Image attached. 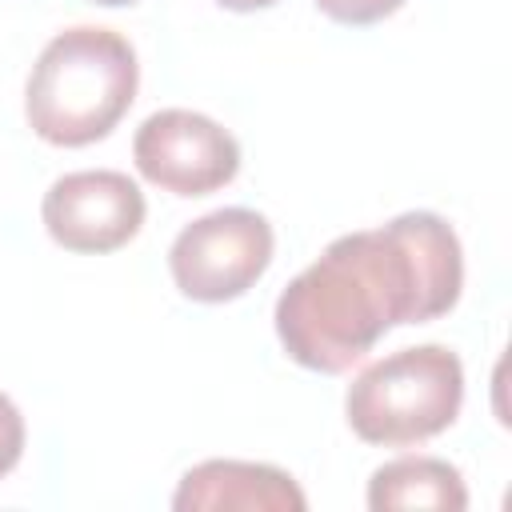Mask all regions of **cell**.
Returning a JSON list of instances; mask_svg holds the SVG:
<instances>
[{
	"label": "cell",
	"instance_id": "obj_1",
	"mask_svg": "<svg viewBox=\"0 0 512 512\" xmlns=\"http://www.w3.org/2000/svg\"><path fill=\"white\" fill-rule=\"evenodd\" d=\"M464 252L436 212H400L336 236L276 300V336L308 372H348L396 324H428L456 308Z\"/></svg>",
	"mask_w": 512,
	"mask_h": 512
},
{
	"label": "cell",
	"instance_id": "obj_2",
	"mask_svg": "<svg viewBox=\"0 0 512 512\" xmlns=\"http://www.w3.org/2000/svg\"><path fill=\"white\" fill-rule=\"evenodd\" d=\"M136 48L96 24L64 28L36 56L24 84L28 128L56 148L104 140L136 100Z\"/></svg>",
	"mask_w": 512,
	"mask_h": 512
},
{
	"label": "cell",
	"instance_id": "obj_3",
	"mask_svg": "<svg viewBox=\"0 0 512 512\" xmlns=\"http://www.w3.org/2000/svg\"><path fill=\"white\" fill-rule=\"evenodd\" d=\"M464 404V364L444 344L400 348L372 360L344 396L348 428L364 444L412 448L456 424Z\"/></svg>",
	"mask_w": 512,
	"mask_h": 512
},
{
	"label": "cell",
	"instance_id": "obj_4",
	"mask_svg": "<svg viewBox=\"0 0 512 512\" xmlns=\"http://www.w3.org/2000/svg\"><path fill=\"white\" fill-rule=\"evenodd\" d=\"M272 224L252 208H216L180 228L168 248L176 288L196 304L244 296L272 264Z\"/></svg>",
	"mask_w": 512,
	"mask_h": 512
},
{
	"label": "cell",
	"instance_id": "obj_5",
	"mask_svg": "<svg viewBox=\"0 0 512 512\" xmlns=\"http://www.w3.org/2000/svg\"><path fill=\"white\" fill-rule=\"evenodd\" d=\"M132 160L148 184L172 196H208L236 180L240 144L204 112L160 108L136 128Z\"/></svg>",
	"mask_w": 512,
	"mask_h": 512
},
{
	"label": "cell",
	"instance_id": "obj_6",
	"mask_svg": "<svg viewBox=\"0 0 512 512\" xmlns=\"http://www.w3.org/2000/svg\"><path fill=\"white\" fill-rule=\"evenodd\" d=\"M144 212L148 204H144L140 184L112 168L68 172L52 180L40 204L48 236L60 248L84 252V256H104V252L124 248L140 232Z\"/></svg>",
	"mask_w": 512,
	"mask_h": 512
},
{
	"label": "cell",
	"instance_id": "obj_7",
	"mask_svg": "<svg viewBox=\"0 0 512 512\" xmlns=\"http://www.w3.org/2000/svg\"><path fill=\"white\" fill-rule=\"evenodd\" d=\"M172 508L176 512H304L308 496L276 464L204 460L180 476Z\"/></svg>",
	"mask_w": 512,
	"mask_h": 512
},
{
	"label": "cell",
	"instance_id": "obj_8",
	"mask_svg": "<svg viewBox=\"0 0 512 512\" xmlns=\"http://www.w3.org/2000/svg\"><path fill=\"white\" fill-rule=\"evenodd\" d=\"M368 508L392 512V508H440V512H464L468 488L456 464L440 456H396L380 464L368 480Z\"/></svg>",
	"mask_w": 512,
	"mask_h": 512
},
{
	"label": "cell",
	"instance_id": "obj_9",
	"mask_svg": "<svg viewBox=\"0 0 512 512\" xmlns=\"http://www.w3.org/2000/svg\"><path fill=\"white\" fill-rule=\"evenodd\" d=\"M328 20L348 24V28H364V24H380L392 12H400L404 0H312Z\"/></svg>",
	"mask_w": 512,
	"mask_h": 512
},
{
	"label": "cell",
	"instance_id": "obj_10",
	"mask_svg": "<svg viewBox=\"0 0 512 512\" xmlns=\"http://www.w3.org/2000/svg\"><path fill=\"white\" fill-rule=\"evenodd\" d=\"M24 456V416L0 392V476H8Z\"/></svg>",
	"mask_w": 512,
	"mask_h": 512
},
{
	"label": "cell",
	"instance_id": "obj_11",
	"mask_svg": "<svg viewBox=\"0 0 512 512\" xmlns=\"http://www.w3.org/2000/svg\"><path fill=\"white\" fill-rule=\"evenodd\" d=\"M216 4L228 8V12H260V8H272L280 0H216Z\"/></svg>",
	"mask_w": 512,
	"mask_h": 512
},
{
	"label": "cell",
	"instance_id": "obj_12",
	"mask_svg": "<svg viewBox=\"0 0 512 512\" xmlns=\"http://www.w3.org/2000/svg\"><path fill=\"white\" fill-rule=\"evenodd\" d=\"M92 4H104V8H120V4H136V0H92Z\"/></svg>",
	"mask_w": 512,
	"mask_h": 512
}]
</instances>
